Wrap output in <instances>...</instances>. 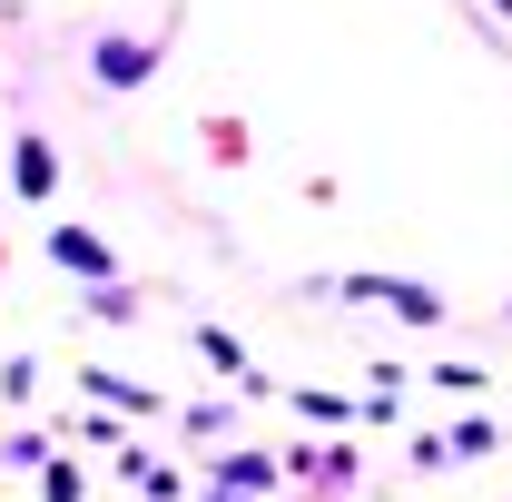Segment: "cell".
Returning <instances> with one entry per match:
<instances>
[{"instance_id": "1", "label": "cell", "mask_w": 512, "mask_h": 502, "mask_svg": "<svg viewBox=\"0 0 512 502\" xmlns=\"http://www.w3.org/2000/svg\"><path fill=\"white\" fill-rule=\"evenodd\" d=\"M345 296H375V306H394L404 325H444V296L414 286V276H345Z\"/></svg>"}, {"instance_id": "2", "label": "cell", "mask_w": 512, "mask_h": 502, "mask_svg": "<svg viewBox=\"0 0 512 502\" xmlns=\"http://www.w3.org/2000/svg\"><path fill=\"white\" fill-rule=\"evenodd\" d=\"M99 79H109V89L148 79V50H138V40H99Z\"/></svg>"}, {"instance_id": "3", "label": "cell", "mask_w": 512, "mask_h": 502, "mask_svg": "<svg viewBox=\"0 0 512 502\" xmlns=\"http://www.w3.org/2000/svg\"><path fill=\"white\" fill-rule=\"evenodd\" d=\"M50 256H60V266H79V276H109V247H99V237H79V227H60V237H50Z\"/></svg>"}]
</instances>
